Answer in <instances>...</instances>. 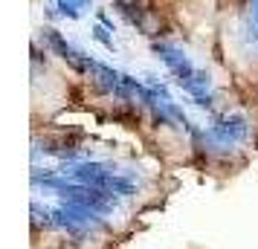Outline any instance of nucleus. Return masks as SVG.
I'll return each instance as SVG.
<instances>
[{
  "label": "nucleus",
  "mask_w": 258,
  "mask_h": 249,
  "mask_svg": "<svg viewBox=\"0 0 258 249\" xmlns=\"http://www.w3.org/2000/svg\"><path fill=\"white\" fill-rule=\"evenodd\" d=\"M151 49L157 52V58L163 61L165 70L171 72L177 81H183V78H188V75L195 72V64H191V61H188L186 55H183V49L174 47V44H165V41L160 44V41H154Z\"/></svg>",
  "instance_id": "1"
},
{
  "label": "nucleus",
  "mask_w": 258,
  "mask_h": 249,
  "mask_svg": "<svg viewBox=\"0 0 258 249\" xmlns=\"http://www.w3.org/2000/svg\"><path fill=\"white\" fill-rule=\"evenodd\" d=\"M93 41L96 44H102L107 52H116V41H113V32H110L107 26H102V24L93 26Z\"/></svg>",
  "instance_id": "3"
},
{
  "label": "nucleus",
  "mask_w": 258,
  "mask_h": 249,
  "mask_svg": "<svg viewBox=\"0 0 258 249\" xmlns=\"http://www.w3.org/2000/svg\"><path fill=\"white\" fill-rule=\"evenodd\" d=\"M47 3H55V0H47Z\"/></svg>",
  "instance_id": "4"
},
{
  "label": "nucleus",
  "mask_w": 258,
  "mask_h": 249,
  "mask_svg": "<svg viewBox=\"0 0 258 249\" xmlns=\"http://www.w3.org/2000/svg\"><path fill=\"white\" fill-rule=\"evenodd\" d=\"M177 84H180V87H183L191 99H200V96L209 93L212 78H209V72H206V70H195L188 78H183V81H177Z\"/></svg>",
  "instance_id": "2"
}]
</instances>
